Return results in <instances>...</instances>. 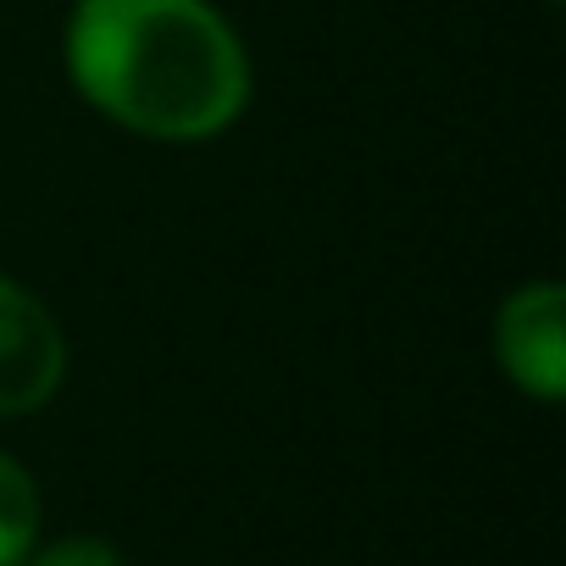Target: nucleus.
Listing matches in <instances>:
<instances>
[{
	"label": "nucleus",
	"mask_w": 566,
	"mask_h": 566,
	"mask_svg": "<svg viewBox=\"0 0 566 566\" xmlns=\"http://www.w3.org/2000/svg\"><path fill=\"white\" fill-rule=\"evenodd\" d=\"M62 73L101 123L167 150L233 134L255 101L250 45L217 0H73Z\"/></svg>",
	"instance_id": "f257e3e1"
},
{
	"label": "nucleus",
	"mask_w": 566,
	"mask_h": 566,
	"mask_svg": "<svg viewBox=\"0 0 566 566\" xmlns=\"http://www.w3.org/2000/svg\"><path fill=\"white\" fill-rule=\"evenodd\" d=\"M489 350L500 378L522 400L533 406L566 400V290L555 277L511 283L489 317Z\"/></svg>",
	"instance_id": "f03ea898"
},
{
	"label": "nucleus",
	"mask_w": 566,
	"mask_h": 566,
	"mask_svg": "<svg viewBox=\"0 0 566 566\" xmlns=\"http://www.w3.org/2000/svg\"><path fill=\"white\" fill-rule=\"evenodd\" d=\"M73 367V345L62 317L23 277L0 272V422L40 417Z\"/></svg>",
	"instance_id": "7ed1b4c3"
},
{
	"label": "nucleus",
	"mask_w": 566,
	"mask_h": 566,
	"mask_svg": "<svg viewBox=\"0 0 566 566\" xmlns=\"http://www.w3.org/2000/svg\"><path fill=\"white\" fill-rule=\"evenodd\" d=\"M45 538V494L23 455L0 450V566H29Z\"/></svg>",
	"instance_id": "20e7f679"
},
{
	"label": "nucleus",
	"mask_w": 566,
	"mask_h": 566,
	"mask_svg": "<svg viewBox=\"0 0 566 566\" xmlns=\"http://www.w3.org/2000/svg\"><path fill=\"white\" fill-rule=\"evenodd\" d=\"M29 566H128V555L106 533H56L34 544Z\"/></svg>",
	"instance_id": "39448f33"
},
{
	"label": "nucleus",
	"mask_w": 566,
	"mask_h": 566,
	"mask_svg": "<svg viewBox=\"0 0 566 566\" xmlns=\"http://www.w3.org/2000/svg\"><path fill=\"white\" fill-rule=\"evenodd\" d=\"M544 7H560V0H544Z\"/></svg>",
	"instance_id": "423d86ee"
}]
</instances>
